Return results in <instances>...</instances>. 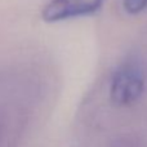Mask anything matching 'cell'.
I'll use <instances>...</instances> for the list:
<instances>
[{"label":"cell","mask_w":147,"mask_h":147,"mask_svg":"<svg viewBox=\"0 0 147 147\" xmlns=\"http://www.w3.org/2000/svg\"><path fill=\"white\" fill-rule=\"evenodd\" d=\"M145 78L134 65H123L114 72L110 84V98L117 106L136 102L143 93Z\"/></svg>","instance_id":"6da1fadb"},{"label":"cell","mask_w":147,"mask_h":147,"mask_svg":"<svg viewBox=\"0 0 147 147\" xmlns=\"http://www.w3.org/2000/svg\"><path fill=\"white\" fill-rule=\"evenodd\" d=\"M103 0H49L41 10V18L48 23L92 16L102 8Z\"/></svg>","instance_id":"7a4b0ae2"},{"label":"cell","mask_w":147,"mask_h":147,"mask_svg":"<svg viewBox=\"0 0 147 147\" xmlns=\"http://www.w3.org/2000/svg\"><path fill=\"white\" fill-rule=\"evenodd\" d=\"M123 7L129 14H138L147 8V0H123Z\"/></svg>","instance_id":"3957f363"}]
</instances>
